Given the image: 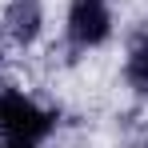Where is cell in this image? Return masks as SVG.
Returning a JSON list of instances; mask_svg holds the SVG:
<instances>
[{
	"mask_svg": "<svg viewBox=\"0 0 148 148\" xmlns=\"http://www.w3.org/2000/svg\"><path fill=\"white\" fill-rule=\"evenodd\" d=\"M52 120H56L52 112H40L20 92H4V100H0V132H4V140H28V144H36V140H44L52 132Z\"/></svg>",
	"mask_w": 148,
	"mask_h": 148,
	"instance_id": "cell-1",
	"label": "cell"
},
{
	"mask_svg": "<svg viewBox=\"0 0 148 148\" xmlns=\"http://www.w3.org/2000/svg\"><path fill=\"white\" fill-rule=\"evenodd\" d=\"M68 36H72V44H80V48L100 44L108 36V0H72Z\"/></svg>",
	"mask_w": 148,
	"mask_h": 148,
	"instance_id": "cell-2",
	"label": "cell"
},
{
	"mask_svg": "<svg viewBox=\"0 0 148 148\" xmlns=\"http://www.w3.org/2000/svg\"><path fill=\"white\" fill-rule=\"evenodd\" d=\"M8 32L20 44H32L36 32H40V0H12V8H8Z\"/></svg>",
	"mask_w": 148,
	"mask_h": 148,
	"instance_id": "cell-3",
	"label": "cell"
},
{
	"mask_svg": "<svg viewBox=\"0 0 148 148\" xmlns=\"http://www.w3.org/2000/svg\"><path fill=\"white\" fill-rule=\"evenodd\" d=\"M128 80L136 92H148V36H136L132 40V52H128Z\"/></svg>",
	"mask_w": 148,
	"mask_h": 148,
	"instance_id": "cell-4",
	"label": "cell"
},
{
	"mask_svg": "<svg viewBox=\"0 0 148 148\" xmlns=\"http://www.w3.org/2000/svg\"><path fill=\"white\" fill-rule=\"evenodd\" d=\"M4 148H36V144H28V140H4Z\"/></svg>",
	"mask_w": 148,
	"mask_h": 148,
	"instance_id": "cell-5",
	"label": "cell"
}]
</instances>
